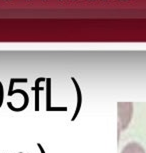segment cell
Masks as SVG:
<instances>
[{"mask_svg":"<svg viewBox=\"0 0 146 153\" xmlns=\"http://www.w3.org/2000/svg\"><path fill=\"white\" fill-rule=\"evenodd\" d=\"M121 153H146V151L141 144L135 142V141H132V142L127 143L123 147Z\"/></svg>","mask_w":146,"mask_h":153,"instance_id":"cell-4","label":"cell"},{"mask_svg":"<svg viewBox=\"0 0 146 153\" xmlns=\"http://www.w3.org/2000/svg\"><path fill=\"white\" fill-rule=\"evenodd\" d=\"M46 111H67V107H53L51 105V78H46Z\"/></svg>","mask_w":146,"mask_h":153,"instance_id":"cell-2","label":"cell"},{"mask_svg":"<svg viewBox=\"0 0 146 153\" xmlns=\"http://www.w3.org/2000/svg\"><path fill=\"white\" fill-rule=\"evenodd\" d=\"M71 80H72L74 86H75L76 89V93H77V103H76V109L75 112H74L72 118H71V121H74L77 118V115L79 114L80 109H81V105H82V93H81V89H80V86L78 84V82L76 81V79L74 77H71Z\"/></svg>","mask_w":146,"mask_h":153,"instance_id":"cell-3","label":"cell"},{"mask_svg":"<svg viewBox=\"0 0 146 153\" xmlns=\"http://www.w3.org/2000/svg\"><path fill=\"white\" fill-rule=\"evenodd\" d=\"M45 80H46L45 77H39V78H37L35 80V86L31 88L35 92V111H39V92L40 90L43 89L41 86H39V83L41 81H45Z\"/></svg>","mask_w":146,"mask_h":153,"instance_id":"cell-5","label":"cell"},{"mask_svg":"<svg viewBox=\"0 0 146 153\" xmlns=\"http://www.w3.org/2000/svg\"><path fill=\"white\" fill-rule=\"evenodd\" d=\"M117 133L119 135L121 131L125 130L129 125L133 115V103L132 102H118L117 103Z\"/></svg>","mask_w":146,"mask_h":153,"instance_id":"cell-1","label":"cell"},{"mask_svg":"<svg viewBox=\"0 0 146 153\" xmlns=\"http://www.w3.org/2000/svg\"><path fill=\"white\" fill-rule=\"evenodd\" d=\"M37 146H38V148H39V150H40V153H46V152H45L44 148L42 147V145H41V144H40L39 142L37 143Z\"/></svg>","mask_w":146,"mask_h":153,"instance_id":"cell-6","label":"cell"}]
</instances>
